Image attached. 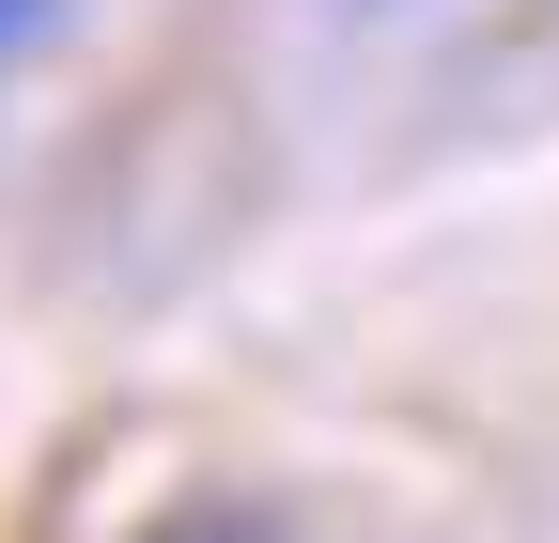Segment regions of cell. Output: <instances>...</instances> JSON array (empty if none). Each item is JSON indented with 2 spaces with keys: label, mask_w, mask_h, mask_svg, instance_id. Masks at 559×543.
Masks as SVG:
<instances>
[{
  "label": "cell",
  "mask_w": 559,
  "mask_h": 543,
  "mask_svg": "<svg viewBox=\"0 0 559 543\" xmlns=\"http://www.w3.org/2000/svg\"><path fill=\"white\" fill-rule=\"evenodd\" d=\"M140 543H280V528H264V512H234V497H202V512H156Z\"/></svg>",
  "instance_id": "cell-1"
},
{
  "label": "cell",
  "mask_w": 559,
  "mask_h": 543,
  "mask_svg": "<svg viewBox=\"0 0 559 543\" xmlns=\"http://www.w3.org/2000/svg\"><path fill=\"white\" fill-rule=\"evenodd\" d=\"M47 16H62V0H0V47H32V32H47Z\"/></svg>",
  "instance_id": "cell-2"
}]
</instances>
